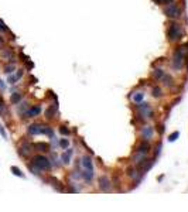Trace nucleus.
<instances>
[{
    "label": "nucleus",
    "mask_w": 188,
    "mask_h": 212,
    "mask_svg": "<svg viewBox=\"0 0 188 212\" xmlns=\"http://www.w3.org/2000/svg\"><path fill=\"white\" fill-rule=\"evenodd\" d=\"M167 35H168V40L171 42H177L180 41L182 37H184V30L181 24L178 23H171L168 25V30H167Z\"/></svg>",
    "instance_id": "nucleus-1"
},
{
    "label": "nucleus",
    "mask_w": 188,
    "mask_h": 212,
    "mask_svg": "<svg viewBox=\"0 0 188 212\" xmlns=\"http://www.w3.org/2000/svg\"><path fill=\"white\" fill-rule=\"evenodd\" d=\"M184 59H185V47H177L174 49V54H172V68L180 71L184 66Z\"/></svg>",
    "instance_id": "nucleus-2"
},
{
    "label": "nucleus",
    "mask_w": 188,
    "mask_h": 212,
    "mask_svg": "<svg viewBox=\"0 0 188 212\" xmlns=\"http://www.w3.org/2000/svg\"><path fill=\"white\" fill-rule=\"evenodd\" d=\"M31 165L35 167L38 171H49V168H51V163L48 161V158L41 154L34 155L31 160Z\"/></svg>",
    "instance_id": "nucleus-3"
},
{
    "label": "nucleus",
    "mask_w": 188,
    "mask_h": 212,
    "mask_svg": "<svg viewBox=\"0 0 188 212\" xmlns=\"http://www.w3.org/2000/svg\"><path fill=\"white\" fill-rule=\"evenodd\" d=\"M164 14L167 17H170V18H180L182 11H181V8L177 4L171 3V4H167V7L164 8Z\"/></svg>",
    "instance_id": "nucleus-4"
},
{
    "label": "nucleus",
    "mask_w": 188,
    "mask_h": 212,
    "mask_svg": "<svg viewBox=\"0 0 188 212\" xmlns=\"http://www.w3.org/2000/svg\"><path fill=\"white\" fill-rule=\"evenodd\" d=\"M137 109H139V116L144 117V119H151L153 117V110L148 106V103H137Z\"/></svg>",
    "instance_id": "nucleus-5"
},
{
    "label": "nucleus",
    "mask_w": 188,
    "mask_h": 212,
    "mask_svg": "<svg viewBox=\"0 0 188 212\" xmlns=\"http://www.w3.org/2000/svg\"><path fill=\"white\" fill-rule=\"evenodd\" d=\"M0 58L4 59V61H10V62H14V51L10 48V47H6V48H1L0 49Z\"/></svg>",
    "instance_id": "nucleus-6"
},
{
    "label": "nucleus",
    "mask_w": 188,
    "mask_h": 212,
    "mask_svg": "<svg viewBox=\"0 0 188 212\" xmlns=\"http://www.w3.org/2000/svg\"><path fill=\"white\" fill-rule=\"evenodd\" d=\"M99 188H100L102 191H107V189L110 188V179L107 178L106 175L99 177Z\"/></svg>",
    "instance_id": "nucleus-7"
},
{
    "label": "nucleus",
    "mask_w": 188,
    "mask_h": 212,
    "mask_svg": "<svg viewBox=\"0 0 188 212\" xmlns=\"http://www.w3.org/2000/svg\"><path fill=\"white\" fill-rule=\"evenodd\" d=\"M31 151H33V146H31V144H28V143H24L23 146L18 148V153L23 155V157L30 155V154H31Z\"/></svg>",
    "instance_id": "nucleus-8"
},
{
    "label": "nucleus",
    "mask_w": 188,
    "mask_h": 212,
    "mask_svg": "<svg viewBox=\"0 0 188 212\" xmlns=\"http://www.w3.org/2000/svg\"><path fill=\"white\" fill-rule=\"evenodd\" d=\"M141 137L148 141V140L153 137V127H151V126H146V127H143V129H141Z\"/></svg>",
    "instance_id": "nucleus-9"
},
{
    "label": "nucleus",
    "mask_w": 188,
    "mask_h": 212,
    "mask_svg": "<svg viewBox=\"0 0 188 212\" xmlns=\"http://www.w3.org/2000/svg\"><path fill=\"white\" fill-rule=\"evenodd\" d=\"M40 113H41V106H33V107L27 109L25 116H27V117H35V116H38Z\"/></svg>",
    "instance_id": "nucleus-10"
},
{
    "label": "nucleus",
    "mask_w": 188,
    "mask_h": 212,
    "mask_svg": "<svg viewBox=\"0 0 188 212\" xmlns=\"http://www.w3.org/2000/svg\"><path fill=\"white\" fill-rule=\"evenodd\" d=\"M28 134L30 136H37V134H41V124H30L28 126Z\"/></svg>",
    "instance_id": "nucleus-11"
},
{
    "label": "nucleus",
    "mask_w": 188,
    "mask_h": 212,
    "mask_svg": "<svg viewBox=\"0 0 188 212\" xmlns=\"http://www.w3.org/2000/svg\"><path fill=\"white\" fill-rule=\"evenodd\" d=\"M33 148H35L37 151H40V153H45V151H48V144L47 143H44V141H38V143H34L33 144Z\"/></svg>",
    "instance_id": "nucleus-12"
},
{
    "label": "nucleus",
    "mask_w": 188,
    "mask_h": 212,
    "mask_svg": "<svg viewBox=\"0 0 188 212\" xmlns=\"http://www.w3.org/2000/svg\"><path fill=\"white\" fill-rule=\"evenodd\" d=\"M161 81H163V83L167 86V88H171L172 85H174V79H172L171 75H168V73H164L163 78H161Z\"/></svg>",
    "instance_id": "nucleus-13"
},
{
    "label": "nucleus",
    "mask_w": 188,
    "mask_h": 212,
    "mask_svg": "<svg viewBox=\"0 0 188 212\" xmlns=\"http://www.w3.org/2000/svg\"><path fill=\"white\" fill-rule=\"evenodd\" d=\"M82 165H83V168L85 170H93V164H92V160H90V157H82Z\"/></svg>",
    "instance_id": "nucleus-14"
},
{
    "label": "nucleus",
    "mask_w": 188,
    "mask_h": 212,
    "mask_svg": "<svg viewBox=\"0 0 188 212\" xmlns=\"http://www.w3.org/2000/svg\"><path fill=\"white\" fill-rule=\"evenodd\" d=\"M127 175H129V177H130V178H141V175H143V174H141V172H137V170H136V168H134V167H129V168H127Z\"/></svg>",
    "instance_id": "nucleus-15"
},
{
    "label": "nucleus",
    "mask_w": 188,
    "mask_h": 212,
    "mask_svg": "<svg viewBox=\"0 0 188 212\" xmlns=\"http://www.w3.org/2000/svg\"><path fill=\"white\" fill-rule=\"evenodd\" d=\"M137 151H139V153H143V154H147L148 151H150V144L147 143V140L137 147Z\"/></svg>",
    "instance_id": "nucleus-16"
},
{
    "label": "nucleus",
    "mask_w": 188,
    "mask_h": 212,
    "mask_svg": "<svg viewBox=\"0 0 188 212\" xmlns=\"http://www.w3.org/2000/svg\"><path fill=\"white\" fill-rule=\"evenodd\" d=\"M164 73H165V72H164V69H161V68H155L154 71L151 72V76H153L154 79H157V81H158V79H161V78H163Z\"/></svg>",
    "instance_id": "nucleus-17"
},
{
    "label": "nucleus",
    "mask_w": 188,
    "mask_h": 212,
    "mask_svg": "<svg viewBox=\"0 0 188 212\" xmlns=\"http://www.w3.org/2000/svg\"><path fill=\"white\" fill-rule=\"evenodd\" d=\"M82 177H83V179H85L86 182H90L92 178H93V170H83Z\"/></svg>",
    "instance_id": "nucleus-18"
},
{
    "label": "nucleus",
    "mask_w": 188,
    "mask_h": 212,
    "mask_svg": "<svg viewBox=\"0 0 188 212\" xmlns=\"http://www.w3.org/2000/svg\"><path fill=\"white\" fill-rule=\"evenodd\" d=\"M0 114H1L3 117H6V114H8L7 106H6V102L3 100V98H1V96H0Z\"/></svg>",
    "instance_id": "nucleus-19"
},
{
    "label": "nucleus",
    "mask_w": 188,
    "mask_h": 212,
    "mask_svg": "<svg viewBox=\"0 0 188 212\" xmlns=\"http://www.w3.org/2000/svg\"><path fill=\"white\" fill-rule=\"evenodd\" d=\"M151 95H153V98H161L163 96V89L160 88V86H153V89H151Z\"/></svg>",
    "instance_id": "nucleus-20"
},
{
    "label": "nucleus",
    "mask_w": 188,
    "mask_h": 212,
    "mask_svg": "<svg viewBox=\"0 0 188 212\" xmlns=\"http://www.w3.org/2000/svg\"><path fill=\"white\" fill-rule=\"evenodd\" d=\"M21 93H18V92H14V93H11V96H10V102L13 103V105H16V103H18L20 100H21Z\"/></svg>",
    "instance_id": "nucleus-21"
},
{
    "label": "nucleus",
    "mask_w": 188,
    "mask_h": 212,
    "mask_svg": "<svg viewBox=\"0 0 188 212\" xmlns=\"http://www.w3.org/2000/svg\"><path fill=\"white\" fill-rule=\"evenodd\" d=\"M143 98H144V93H143V92H136V93H133V95H131V99H133L136 103L143 102Z\"/></svg>",
    "instance_id": "nucleus-22"
},
{
    "label": "nucleus",
    "mask_w": 188,
    "mask_h": 212,
    "mask_svg": "<svg viewBox=\"0 0 188 212\" xmlns=\"http://www.w3.org/2000/svg\"><path fill=\"white\" fill-rule=\"evenodd\" d=\"M71 155H72V150H71V148H68V150H66V153H64V154H62V161H64L65 164H68V163H69V160H71Z\"/></svg>",
    "instance_id": "nucleus-23"
},
{
    "label": "nucleus",
    "mask_w": 188,
    "mask_h": 212,
    "mask_svg": "<svg viewBox=\"0 0 188 212\" xmlns=\"http://www.w3.org/2000/svg\"><path fill=\"white\" fill-rule=\"evenodd\" d=\"M55 109H57V105L54 106V109H52V106H49L48 110L45 112V117H47V119H52L54 114H55Z\"/></svg>",
    "instance_id": "nucleus-24"
},
{
    "label": "nucleus",
    "mask_w": 188,
    "mask_h": 212,
    "mask_svg": "<svg viewBox=\"0 0 188 212\" xmlns=\"http://www.w3.org/2000/svg\"><path fill=\"white\" fill-rule=\"evenodd\" d=\"M10 170H11V172H13L14 175L20 177V178H24V174L21 172V170H20V168H17V167H14V165H13V167H11Z\"/></svg>",
    "instance_id": "nucleus-25"
},
{
    "label": "nucleus",
    "mask_w": 188,
    "mask_h": 212,
    "mask_svg": "<svg viewBox=\"0 0 188 212\" xmlns=\"http://www.w3.org/2000/svg\"><path fill=\"white\" fill-rule=\"evenodd\" d=\"M144 158H146V154H143V153H139V151H137V154L134 155V163L139 164L140 161H143Z\"/></svg>",
    "instance_id": "nucleus-26"
},
{
    "label": "nucleus",
    "mask_w": 188,
    "mask_h": 212,
    "mask_svg": "<svg viewBox=\"0 0 188 212\" xmlns=\"http://www.w3.org/2000/svg\"><path fill=\"white\" fill-rule=\"evenodd\" d=\"M14 69H16V65H14V64H7V65L4 66V72L8 73V75H10L11 72H13Z\"/></svg>",
    "instance_id": "nucleus-27"
},
{
    "label": "nucleus",
    "mask_w": 188,
    "mask_h": 212,
    "mask_svg": "<svg viewBox=\"0 0 188 212\" xmlns=\"http://www.w3.org/2000/svg\"><path fill=\"white\" fill-rule=\"evenodd\" d=\"M178 136H180V131H172L171 134L168 136V141H175V140L178 139Z\"/></svg>",
    "instance_id": "nucleus-28"
},
{
    "label": "nucleus",
    "mask_w": 188,
    "mask_h": 212,
    "mask_svg": "<svg viewBox=\"0 0 188 212\" xmlns=\"http://www.w3.org/2000/svg\"><path fill=\"white\" fill-rule=\"evenodd\" d=\"M51 182H52V185H54V187L57 188L58 191H64V187H59V184H61V182H58V181H57L55 178H52V179H51Z\"/></svg>",
    "instance_id": "nucleus-29"
},
{
    "label": "nucleus",
    "mask_w": 188,
    "mask_h": 212,
    "mask_svg": "<svg viewBox=\"0 0 188 212\" xmlns=\"http://www.w3.org/2000/svg\"><path fill=\"white\" fill-rule=\"evenodd\" d=\"M59 146L62 147V148H68V146H69V141L66 139H61V141H59Z\"/></svg>",
    "instance_id": "nucleus-30"
},
{
    "label": "nucleus",
    "mask_w": 188,
    "mask_h": 212,
    "mask_svg": "<svg viewBox=\"0 0 188 212\" xmlns=\"http://www.w3.org/2000/svg\"><path fill=\"white\" fill-rule=\"evenodd\" d=\"M8 83H16L17 81H18V78H17L16 75H10V76H8Z\"/></svg>",
    "instance_id": "nucleus-31"
},
{
    "label": "nucleus",
    "mask_w": 188,
    "mask_h": 212,
    "mask_svg": "<svg viewBox=\"0 0 188 212\" xmlns=\"http://www.w3.org/2000/svg\"><path fill=\"white\" fill-rule=\"evenodd\" d=\"M59 131H61V134H69V130H68V129H66L65 126H61V127H59Z\"/></svg>",
    "instance_id": "nucleus-32"
},
{
    "label": "nucleus",
    "mask_w": 188,
    "mask_h": 212,
    "mask_svg": "<svg viewBox=\"0 0 188 212\" xmlns=\"http://www.w3.org/2000/svg\"><path fill=\"white\" fill-rule=\"evenodd\" d=\"M0 31H8V28L4 25V23H3V21H0Z\"/></svg>",
    "instance_id": "nucleus-33"
},
{
    "label": "nucleus",
    "mask_w": 188,
    "mask_h": 212,
    "mask_svg": "<svg viewBox=\"0 0 188 212\" xmlns=\"http://www.w3.org/2000/svg\"><path fill=\"white\" fill-rule=\"evenodd\" d=\"M160 150H161V143H158L155 147V154H160Z\"/></svg>",
    "instance_id": "nucleus-34"
},
{
    "label": "nucleus",
    "mask_w": 188,
    "mask_h": 212,
    "mask_svg": "<svg viewBox=\"0 0 188 212\" xmlns=\"http://www.w3.org/2000/svg\"><path fill=\"white\" fill-rule=\"evenodd\" d=\"M16 76L20 79V78L23 76V69H18V71H17V73H16Z\"/></svg>",
    "instance_id": "nucleus-35"
},
{
    "label": "nucleus",
    "mask_w": 188,
    "mask_h": 212,
    "mask_svg": "<svg viewBox=\"0 0 188 212\" xmlns=\"http://www.w3.org/2000/svg\"><path fill=\"white\" fill-rule=\"evenodd\" d=\"M161 3H165V4H171V3H174V0H161Z\"/></svg>",
    "instance_id": "nucleus-36"
},
{
    "label": "nucleus",
    "mask_w": 188,
    "mask_h": 212,
    "mask_svg": "<svg viewBox=\"0 0 188 212\" xmlns=\"http://www.w3.org/2000/svg\"><path fill=\"white\" fill-rule=\"evenodd\" d=\"M4 88H6V85H4V83H3V81L0 79V89H4Z\"/></svg>",
    "instance_id": "nucleus-37"
},
{
    "label": "nucleus",
    "mask_w": 188,
    "mask_h": 212,
    "mask_svg": "<svg viewBox=\"0 0 188 212\" xmlns=\"http://www.w3.org/2000/svg\"><path fill=\"white\" fill-rule=\"evenodd\" d=\"M0 133H1V134H3V137L6 139V133H4V130H3V127H0Z\"/></svg>",
    "instance_id": "nucleus-38"
},
{
    "label": "nucleus",
    "mask_w": 188,
    "mask_h": 212,
    "mask_svg": "<svg viewBox=\"0 0 188 212\" xmlns=\"http://www.w3.org/2000/svg\"><path fill=\"white\" fill-rule=\"evenodd\" d=\"M3 44H4V40H3V37H0V47H1Z\"/></svg>",
    "instance_id": "nucleus-39"
},
{
    "label": "nucleus",
    "mask_w": 188,
    "mask_h": 212,
    "mask_svg": "<svg viewBox=\"0 0 188 212\" xmlns=\"http://www.w3.org/2000/svg\"><path fill=\"white\" fill-rule=\"evenodd\" d=\"M155 3H157V4H163V3H161V0H154Z\"/></svg>",
    "instance_id": "nucleus-40"
}]
</instances>
